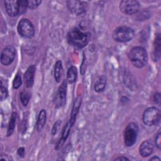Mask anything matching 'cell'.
Wrapping results in <instances>:
<instances>
[{
  "mask_svg": "<svg viewBox=\"0 0 161 161\" xmlns=\"http://www.w3.org/2000/svg\"><path fill=\"white\" fill-rule=\"evenodd\" d=\"M90 36L89 33L83 31L79 28L75 27L68 32L67 39L70 45L82 48L87 45Z\"/></svg>",
  "mask_w": 161,
  "mask_h": 161,
  "instance_id": "cell-1",
  "label": "cell"
},
{
  "mask_svg": "<svg viewBox=\"0 0 161 161\" xmlns=\"http://www.w3.org/2000/svg\"><path fill=\"white\" fill-rule=\"evenodd\" d=\"M131 63L137 68L144 67L148 61V54L146 50L142 47H135L128 53Z\"/></svg>",
  "mask_w": 161,
  "mask_h": 161,
  "instance_id": "cell-2",
  "label": "cell"
},
{
  "mask_svg": "<svg viewBox=\"0 0 161 161\" xmlns=\"http://www.w3.org/2000/svg\"><path fill=\"white\" fill-rule=\"evenodd\" d=\"M113 38L118 42H128L131 40L134 36V30L127 26H121L116 28L113 32Z\"/></svg>",
  "mask_w": 161,
  "mask_h": 161,
  "instance_id": "cell-3",
  "label": "cell"
},
{
  "mask_svg": "<svg viewBox=\"0 0 161 161\" xmlns=\"http://www.w3.org/2000/svg\"><path fill=\"white\" fill-rule=\"evenodd\" d=\"M161 113L159 109L156 107L147 108L142 116V121L145 125L148 126L157 125L160 123Z\"/></svg>",
  "mask_w": 161,
  "mask_h": 161,
  "instance_id": "cell-4",
  "label": "cell"
},
{
  "mask_svg": "<svg viewBox=\"0 0 161 161\" xmlns=\"http://www.w3.org/2000/svg\"><path fill=\"white\" fill-rule=\"evenodd\" d=\"M138 126L134 122L130 123L126 127L124 132V142L125 146L130 147L133 146L137 139Z\"/></svg>",
  "mask_w": 161,
  "mask_h": 161,
  "instance_id": "cell-5",
  "label": "cell"
},
{
  "mask_svg": "<svg viewBox=\"0 0 161 161\" xmlns=\"http://www.w3.org/2000/svg\"><path fill=\"white\" fill-rule=\"evenodd\" d=\"M18 33L23 37L31 38L35 35V28L31 22L27 18H22L17 27Z\"/></svg>",
  "mask_w": 161,
  "mask_h": 161,
  "instance_id": "cell-6",
  "label": "cell"
},
{
  "mask_svg": "<svg viewBox=\"0 0 161 161\" xmlns=\"http://www.w3.org/2000/svg\"><path fill=\"white\" fill-rule=\"evenodd\" d=\"M67 6L74 15L79 16L85 13L88 8V4L82 1H67Z\"/></svg>",
  "mask_w": 161,
  "mask_h": 161,
  "instance_id": "cell-7",
  "label": "cell"
},
{
  "mask_svg": "<svg viewBox=\"0 0 161 161\" xmlns=\"http://www.w3.org/2000/svg\"><path fill=\"white\" fill-rule=\"evenodd\" d=\"M139 8L140 4L135 0H123L119 3L120 11L125 14H134L138 11Z\"/></svg>",
  "mask_w": 161,
  "mask_h": 161,
  "instance_id": "cell-8",
  "label": "cell"
},
{
  "mask_svg": "<svg viewBox=\"0 0 161 161\" xmlns=\"http://www.w3.org/2000/svg\"><path fill=\"white\" fill-rule=\"evenodd\" d=\"M15 56V48L11 45H8L4 48L1 51V62L4 65H9L14 61Z\"/></svg>",
  "mask_w": 161,
  "mask_h": 161,
  "instance_id": "cell-9",
  "label": "cell"
},
{
  "mask_svg": "<svg viewBox=\"0 0 161 161\" xmlns=\"http://www.w3.org/2000/svg\"><path fill=\"white\" fill-rule=\"evenodd\" d=\"M67 90V81L65 80H64L61 85L58 87V92L55 96V104L56 106L58 107H61L65 104Z\"/></svg>",
  "mask_w": 161,
  "mask_h": 161,
  "instance_id": "cell-10",
  "label": "cell"
},
{
  "mask_svg": "<svg viewBox=\"0 0 161 161\" xmlns=\"http://www.w3.org/2000/svg\"><path fill=\"white\" fill-rule=\"evenodd\" d=\"M6 13L9 16L14 17L20 14L19 1L6 0L4 1Z\"/></svg>",
  "mask_w": 161,
  "mask_h": 161,
  "instance_id": "cell-11",
  "label": "cell"
},
{
  "mask_svg": "<svg viewBox=\"0 0 161 161\" xmlns=\"http://www.w3.org/2000/svg\"><path fill=\"white\" fill-rule=\"evenodd\" d=\"M153 150V144L150 140L143 141L140 145L139 152L143 157H147L150 155Z\"/></svg>",
  "mask_w": 161,
  "mask_h": 161,
  "instance_id": "cell-12",
  "label": "cell"
},
{
  "mask_svg": "<svg viewBox=\"0 0 161 161\" xmlns=\"http://www.w3.org/2000/svg\"><path fill=\"white\" fill-rule=\"evenodd\" d=\"M36 67L34 65H30L26 70L24 75V80L25 86L27 88H30L33 86L34 83V77Z\"/></svg>",
  "mask_w": 161,
  "mask_h": 161,
  "instance_id": "cell-13",
  "label": "cell"
},
{
  "mask_svg": "<svg viewBox=\"0 0 161 161\" xmlns=\"http://www.w3.org/2000/svg\"><path fill=\"white\" fill-rule=\"evenodd\" d=\"M80 104H81V98H80V97H77L74 102L73 106H72V111H71V113H70V119H69V121L70 127H72L74 125V123H75L76 116L77 115V113H78L79 108H80Z\"/></svg>",
  "mask_w": 161,
  "mask_h": 161,
  "instance_id": "cell-14",
  "label": "cell"
},
{
  "mask_svg": "<svg viewBox=\"0 0 161 161\" xmlns=\"http://www.w3.org/2000/svg\"><path fill=\"white\" fill-rule=\"evenodd\" d=\"M70 126L69 124V122L67 123V124L65 125V126L64 127V129L62 130V136L60 138V139L59 140V141L57 142L55 148L56 150H58V148H60L64 143L65 141L67 140V138L69 136V133H70Z\"/></svg>",
  "mask_w": 161,
  "mask_h": 161,
  "instance_id": "cell-15",
  "label": "cell"
},
{
  "mask_svg": "<svg viewBox=\"0 0 161 161\" xmlns=\"http://www.w3.org/2000/svg\"><path fill=\"white\" fill-rule=\"evenodd\" d=\"M160 36L158 33L156 35L154 43H153V58L155 61H158L160 57Z\"/></svg>",
  "mask_w": 161,
  "mask_h": 161,
  "instance_id": "cell-16",
  "label": "cell"
},
{
  "mask_svg": "<svg viewBox=\"0 0 161 161\" xmlns=\"http://www.w3.org/2000/svg\"><path fill=\"white\" fill-rule=\"evenodd\" d=\"M47 120V113L45 109H42L39 113L36 121V128L37 131H40L44 128Z\"/></svg>",
  "mask_w": 161,
  "mask_h": 161,
  "instance_id": "cell-17",
  "label": "cell"
},
{
  "mask_svg": "<svg viewBox=\"0 0 161 161\" xmlns=\"http://www.w3.org/2000/svg\"><path fill=\"white\" fill-rule=\"evenodd\" d=\"M63 75V67L60 60H58L54 67V78L57 82H60Z\"/></svg>",
  "mask_w": 161,
  "mask_h": 161,
  "instance_id": "cell-18",
  "label": "cell"
},
{
  "mask_svg": "<svg viewBox=\"0 0 161 161\" xmlns=\"http://www.w3.org/2000/svg\"><path fill=\"white\" fill-rule=\"evenodd\" d=\"M106 84V78L104 75L100 76L94 84V90L97 92H102L104 90Z\"/></svg>",
  "mask_w": 161,
  "mask_h": 161,
  "instance_id": "cell-19",
  "label": "cell"
},
{
  "mask_svg": "<svg viewBox=\"0 0 161 161\" xmlns=\"http://www.w3.org/2000/svg\"><path fill=\"white\" fill-rule=\"evenodd\" d=\"M77 76V69L74 66H71L67 70V82L69 84H72L75 82Z\"/></svg>",
  "mask_w": 161,
  "mask_h": 161,
  "instance_id": "cell-20",
  "label": "cell"
},
{
  "mask_svg": "<svg viewBox=\"0 0 161 161\" xmlns=\"http://www.w3.org/2000/svg\"><path fill=\"white\" fill-rule=\"evenodd\" d=\"M17 118V114L16 112H13L11 114L9 125L8 126V130H7V136H11L15 128V123H16V120Z\"/></svg>",
  "mask_w": 161,
  "mask_h": 161,
  "instance_id": "cell-21",
  "label": "cell"
},
{
  "mask_svg": "<svg viewBox=\"0 0 161 161\" xmlns=\"http://www.w3.org/2000/svg\"><path fill=\"white\" fill-rule=\"evenodd\" d=\"M19 98L21 100V103L24 106H26L27 104L29 103V101L31 98V94L29 91L27 90L23 89L19 95Z\"/></svg>",
  "mask_w": 161,
  "mask_h": 161,
  "instance_id": "cell-22",
  "label": "cell"
},
{
  "mask_svg": "<svg viewBox=\"0 0 161 161\" xmlns=\"http://www.w3.org/2000/svg\"><path fill=\"white\" fill-rule=\"evenodd\" d=\"M22 84V80H21V74L19 72H18L14 78V80L13 81V87L14 89H18Z\"/></svg>",
  "mask_w": 161,
  "mask_h": 161,
  "instance_id": "cell-23",
  "label": "cell"
},
{
  "mask_svg": "<svg viewBox=\"0 0 161 161\" xmlns=\"http://www.w3.org/2000/svg\"><path fill=\"white\" fill-rule=\"evenodd\" d=\"M8 96V92L7 88L3 85V83L1 84V87H0V97H1V101H3L4 99H6Z\"/></svg>",
  "mask_w": 161,
  "mask_h": 161,
  "instance_id": "cell-24",
  "label": "cell"
},
{
  "mask_svg": "<svg viewBox=\"0 0 161 161\" xmlns=\"http://www.w3.org/2000/svg\"><path fill=\"white\" fill-rule=\"evenodd\" d=\"M19 9H20V14H23L26 12V9L28 8V1L26 0H19Z\"/></svg>",
  "mask_w": 161,
  "mask_h": 161,
  "instance_id": "cell-25",
  "label": "cell"
},
{
  "mask_svg": "<svg viewBox=\"0 0 161 161\" xmlns=\"http://www.w3.org/2000/svg\"><path fill=\"white\" fill-rule=\"evenodd\" d=\"M41 1H36V0H30L28 1V8L31 9H34L36 8L40 4Z\"/></svg>",
  "mask_w": 161,
  "mask_h": 161,
  "instance_id": "cell-26",
  "label": "cell"
},
{
  "mask_svg": "<svg viewBox=\"0 0 161 161\" xmlns=\"http://www.w3.org/2000/svg\"><path fill=\"white\" fill-rule=\"evenodd\" d=\"M61 123H62L61 120H57L54 123V125H53V126L52 127V134L53 135H55L57 133V130H58V129L59 128V126L61 125Z\"/></svg>",
  "mask_w": 161,
  "mask_h": 161,
  "instance_id": "cell-27",
  "label": "cell"
},
{
  "mask_svg": "<svg viewBox=\"0 0 161 161\" xmlns=\"http://www.w3.org/2000/svg\"><path fill=\"white\" fill-rule=\"evenodd\" d=\"M153 101L155 104H160V100H161V98H160V94L159 92H155L153 95Z\"/></svg>",
  "mask_w": 161,
  "mask_h": 161,
  "instance_id": "cell-28",
  "label": "cell"
},
{
  "mask_svg": "<svg viewBox=\"0 0 161 161\" xmlns=\"http://www.w3.org/2000/svg\"><path fill=\"white\" fill-rule=\"evenodd\" d=\"M160 136H161V134H160V132L159 131L155 138V145L158 149H160Z\"/></svg>",
  "mask_w": 161,
  "mask_h": 161,
  "instance_id": "cell-29",
  "label": "cell"
},
{
  "mask_svg": "<svg viewBox=\"0 0 161 161\" xmlns=\"http://www.w3.org/2000/svg\"><path fill=\"white\" fill-rule=\"evenodd\" d=\"M18 155L21 157H23L25 155V148L23 147H20L18 149Z\"/></svg>",
  "mask_w": 161,
  "mask_h": 161,
  "instance_id": "cell-30",
  "label": "cell"
},
{
  "mask_svg": "<svg viewBox=\"0 0 161 161\" xmlns=\"http://www.w3.org/2000/svg\"><path fill=\"white\" fill-rule=\"evenodd\" d=\"M114 160H129V159L125 157H123V156H121V157H118L117 158H116L114 159Z\"/></svg>",
  "mask_w": 161,
  "mask_h": 161,
  "instance_id": "cell-31",
  "label": "cell"
},
{
  "mask_svg": "<svg viewBox=\"0 0 161 161\" xmlns=\"http://www.w3.org/2000/svg\"><path fill=\"white\" fill-rule=\"evenodd\" d=\"M150 160H158V161H159V160H160V159L157 156H153L152 158H151L150 159Z\"/></svg>",
  "mask_w": 161,
  "mask_h": 161,
  "instance_id": "cell-32",
  "label": "cell"
}]
</instances>
